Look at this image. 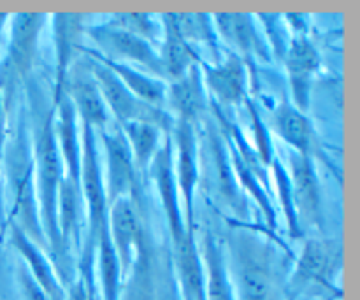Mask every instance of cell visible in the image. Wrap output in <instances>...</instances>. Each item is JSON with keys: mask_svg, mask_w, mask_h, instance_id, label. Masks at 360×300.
<instances>
[{"mask_svg": "<svg viewBox=\"0 0 360 300\" xmlns=\"http://www.w3.org/2000/svg\"><path fill=\"white\" fill-rule=\"evenodd\" d=\"M83 157H81V193H83L84 211H86V232L81 249L79 263H94L95 249L102 230L108 225V197H105L104 179H102V160L98 153L97 133L86 125H81Z\"/></svg>", "mask_w": 360, "mask_h": 300, "instance_id": "6da1fadb", "label": "cell"}, {"mask_svg": "<svg viewBox=\"0 0 360 300\" xmlns=\"http://www.w3.org/2000/svg\"><path fill=\"white\" fill-rule=\"evenodd\" d=\"M229 262L236 300H281V276L266 246L241 239Z\"/></svg>", "mask_w": 360, "mask_h": 300, "instance_id": "7a4b0ae2", "label": "cell"}, {"mask_svg": "<svg viewBox=\"0 0 360 300\" xmlns=\"http://www.w3.org/2000/svg\"><path fill=\"white\" fill-rule=\"evenodd\" d=\"M81 55L84 56V62H86L88 69H90L91 76H94L95 84H97L98 91H101L102 98H104L105 105H108L109 115L115 118L116 125H123V123L130 122H146L157 125L165 133H171L176 119L172 118V115L167 109L155 107V105L146 104V102L137 98L134 93H130L123 86L122 81L104 63L98 62L95 56H91L84 46L81 49Z\"/></svg>", "mask_w": 360, "mask_h": 300, "instance_id": "3957f363", "label": "cell"}, {"mask_svg": "<svg viewBox=\"0 0 360 300\" xmlns=\"http://www.w3.org/2000/svg\"><path fill=\"white\" fill-rule=\"evenodd\" d=\"M343 267V242L341 239H308L301 255L295 259L290 276V290L295 294L319 288L343 297V290L336 285Z\"/></svg>", "mask_w": 360, "mask_h": 300, "instance_id": "277c9868", "label": "cell"}, {"mask_svg": "<svg viewBox=\"0 0 360 300\" xmlns=\"http://www.w3.org/2000/svg\"><path fill=\"white\" fill-rule=\"evenodd\" d=\"M86 35L94 42L95 51L105 60L139 67L165 81L158 49L144 39L116 27L109 20L86 25Z\"/></svg>", "mask_w": 360, "mask_h": 300, "instance_id": "5b68a950", "label": "cell"}, {"mask_svg": "<svg viewBox=\"0 0 360 300\" xmlns=\"http://www.w3.org/2000/svg\"><path fill=\"white\" fill-rule=\"evenodd\" d=\"M172 141V165H174L176 185H178L179 199H181L183 216L186 227L195 230V192L200 179L199 160V139L195 126L185 122H176L171 130Z\"/></svg>", "mask_w": 360, "mask_h": 300, "instance_id": "8992f818", "label": "cell"}, {"mask_svg": "<svg viewBox=\"0 0 360 300\" xmlns=\"http://www.w3.org/2000/svg\"><path fill=\"white\" fill-rule=\"evenodd\" d=\"M101 141L104 151L102 179H104L108 204L111 206L120 199H132L137 188L139 171L134 164V157L120 126L115 125L112 129L101 132Z\"/></svg>", "mask_w": 360, "mask_h": 300, "instance_id": "52a82bcc", "label": "cell"}, {"mask_svg": "<svg viewBox=\"0 0 360 300\" xmlns=\"http://www.w3.org/2000/svg\"><path fill=\"white\" fill-rule=\"evenodd\" d=\"M218 39L238 55L246 67L253 65V60L271 62V49L262 34L255 14L250 13H217L211 14Z\"/></svg>", "mask_w": 360, "mask_h": 300, "instance_id": "ba28073f", "label": "cell"}, {"mask_svg": "<svg viewBox=\"0 0 360 300\" xmlns=\"http://www.w3.org/2000/svg\"><path fill=\"white\" fill-rule=\"evenodd\" d=\"M204 86L214 104L225 107H238L248 98V67L231 51H225L218 62H199Z\"/></svg>", "mask_w": 360, "mask_h": 300, "instance_id": "9c48e42d", "label": "cell"}, {"mask_svg": "<svg viewBox=\"0 0 360 300\" xmlns=\"http://www.w3.org/2000/svg\"><path fill=\"white\" fill-rule=\"evenodd\" d=\"M88 16L79 13H55L49 16L55 46V88H53V105L65 97V83L70 69L76 63L77 55L83 49V39L86 37Z\"/></svg>", "mask_w": 360, "mask_h": 300, "instance_id": "30bf717a", "label": "cell"}, {"mask_svg": "<svg viewBox=\"0 0 360 300\" xmlns=\"http://www.w3.org/2000/svg\"><path fill=\"white\" fill-rule=\"evenodd\" d=\"M283 164L290 178L299 225L302 230L306 227H319L322 223V188L315 158L288 150Z\"/></svg>", "mask_w": 360, "mask_h": 300, "instance_id": "8fae6325", "label": "cell"}, {"mask_svg": "<svg viewBox=\"0 0 360 300\" xmlns=\"http://www.w3.org/2000/svg\"><path fill=\"white\" fill-rule=\"evenodd\" d=\"M287 72L290 102L306 112L311 104V90L320 70V53L308 34H292L288 48L281 60Z\"/></svg>", "mask_w": 360, "mask_h": 300, "instance_id": "7c38bea8", "label": "cell"}, {"mask_svg": "<svg viewBox=\"0 0 360 300\" xmlns=\"http://www.w3.org/2000/svg\"><path fill=\"white\" fill-rule=\"evenodd\" d=\"M148 172H150V178L153 179L165 220H167L171 242H176L179 239H185L188 234H193L195 230H190L186 227L185 216H183L181 199H179L174 165H172V141L169 133L164 137V143H162L160 150L157 151L155 158L151 160Z\"/></svg>", "mask_w": 360, "mask_h": 300, "instance_id": "4fadbf2b", "label": "cell"}, {"mask_svg": "<svg viewBox=\"0 0 360 300\" xmlns=\"http://www.w3.org/2000/svg\"><path fill=\"white\" fill-rule=\"evenodd\" d=\"M65 95L72 102L74 111L79 118L81 125H86L97 132H104L111 122V115L95 84L94 76L88 69L86 62L83 65L74 63L65 83Z\"/></svg>", "mask_w": 360, "mask_h": 300, "instance_id": "5bb4252c", "label": "cell"}, {"mask_svg": "<svg viewBox=\"0 0 360 300\" xmlns=\"http://www.w3.org/2000/svg\"><path fill=\"white\" fill-rule=\"evenodd\" d=\"M49 23L46 13H16L9 18V46L7 55L14 72L20 77H27L34 69L41 35Z\"/></svg>", "mask_w": 360, "mask_h": 300, "instance_id": "9a60e30c", "label": "cell"}, {"mask_svg": "<svg viewBox=\"0 0 360 300\" xmlns=\"http://www.w3.org/2000/svg\"><path fill=\"white\" fill-rule=\"evenodd\" d=\"M108 235L127 280L141 249V223L134 199H120L109 206Z\"/></svg>", "mask_w": 360, "mask_h": 300, "instance_id": "2e32d148", "label": "cell"}, {"mask_svg": "<svg viewBox=\"0 0 360 300\" xmlns=\"http://www.w3.org/2000/svg\"><path fill=\"white\" fill-rule=\"evenodd\" d=\"M165 109L176 122H185L195 126L204 112L210 109V95L204 86L199 65L192 67L179 79L167 83Z\"/></svg>", "mask_w": 360, "mask_h": 300, "instance_id": "e0dca14e", "label": "cell"}, {"mask_svg": "<svg viewBox=\"0 0 360 300\" xmlns=\"http://www.w3.org/2000/svg\"><path fill=\"white\" fill-rule=\"evenodd\" d=\"M53 132H55V141L63 169H65V176L79 185L81 157H83L81 123L67 95L58 104L53 105Z\"/></svg>", "mask_w": 360, "mask_h": 300, "instance_id": "ac0fdd59", "label": "cell"}, {"mask_svg": "<svg viewBox=\"0 0 360 300\" xmlns=\"http://www.w3.org/2000/svg\"><path fill=\"white\" fill-rule=\"evenodd\" d=\"M11 242L27 263V273L49 300H65V287L49 259L48 252L32 241L18 225L11 223Z\"/></svg>", "mask_w": 360, "mask_h": 300, "instance_id": "d6986e66", "label": "cell"}, {"mask_svg": "<svg viewBox=\"0 0 360 300\" xmlns=\"http://www.w3.org/2000/svg\"><path fill=\"white\" fill-rule=\"evenodd\" d=\"M56 220H58V232L63 249L67 253L70 249H76L81 255L84 232H86V211H84L81 185L74 183L67 176L60 183Z\"/></svg>", "mask_w": 360, "mask_h": 300, "instance_id": "ffe728a7", "label": "cell"}, {"mask_svg": "<svg viewBox=\"0 0 360 300\" xmlns=\"http://www.w3.org/2000/svg\"><path fill=\"white\" fill-rule=\"evenodd\" d=\"M271 125L288 150L315 158V151L319 148L315 126L309 116L299 111L290 100H281L274 107Z\"/></svg>", "mask_w": 360, "mask_h": 300, "instance_id": "44dd1931", "label": "cell"}, {"mask_svg": "<svg viewBox=\"0 0 360 300\" xmlns=\"http://www.w3.org/2000/svg\"><path fill=\"white\" fill-rule=\"evenodd\" d=\"M160 21L164 32H162V41L158 44V56H160L165 81L171 83V81L185 76L192 67L199 65L202 56L192 44L183 39L172 21L171 13L160 14Z\"/></svg>", "mask_w": 360, "mask_h": 300, "instance_id": "7402d4cb", "label": "cell"}, {"mask_svg": "<svg viewBox=\"0 0 360 300\" xmlns=\"http://www.w3.org/2000/svg\"><path fill=\"white\" fill-rule=\"evenodd\" d=\"M199 252L202 259L206 300H236L227 255L217 237L213 234L204 235Z\"/></svg>", "mask_w": 360, "mask_h": 300, "instance_id": "603a6c76", "label": "cell"}, {"mask_svg": "<svg viewBox=\"0 0 360 300\" xmlns=\"http://www.w3.org/2000/svg\"><path fill=\"white\" fill-rule=\"evenodd\" d=\"M86 48V46H84ZM86 51L91 56L98 60V62L104 63L116 77L123 83V86L130 91V93L136 95L137 98H141L146 104L155 105V107H164L165 109V97H167V81L160 79V77L153 76V74L146 72V70L139 69V67L127 65V63L120 62H111V60H105L104 56L98 55L95 49L86 48Z\"/></svg>", "mask_w": 360, "mask_h": 300, "instance_id": "cb8c5ba5", "label": "cell"}, {"mask_svg": "<svg viewBox=\"0 0 360 300\" xmlns=\"http://www.w3.org/2000/svg\"><path fill=\"white\" fill-rule=\"evenodd\" d=\"M207 139H210L211 164H213L214 183H217L218 195L221 197V200L227 206L232 207V211H236L238 214H245L246 197L241 192V188H239L234 169H232L231 164V158H229L227 144H225L224 137H221L217 125L210 126Z\"/></svg>", "mask_w": 360, "mask_h": 300, "instance_id": "d4e9b609", "label": "cell"}, {"mask_svg": "<svg viewBox=\"0 0 360 300\" xmlns=\"http://www.w3.org/2000/svg\"><path fill=\"white\" fill-rule=\"evenodd\" d=\"M172 21L179 34L183 35L188 44L199 51V46H202L211 56V62H218L221 58V42L214 30L211 14L206 13H171ZM200 55V53H199Z\"/></svg>", "mask_w": 360, "mask_h": 300, "instance_id": "484cf974", "label": "cell"}, {"mask_svg": "<svg viewBox=\"0 0 360 300\" xmlns=\"http://www.w3.org/2000/svg\"><path fill=\"white\" fill-rule=\"evenodd\" d=\"M95 262H97V288L101 300H122L123 276L122 263L116 256L115 248L108 235V225L102 230L98 239L97 249H95Z\"/></svg>", "mask_w": 360, "mask_h": 300, "instance_id": "4316f807", "label": "cell"}, {"mask_svg": "<svg viewBox=\"0 0 360 300\" xmlns=\"http://www.w3.org/2000/svg\"><path fill=\"white\" fill-rule=\"evenodd\" d=\"M118 126L129 144L137 171H148L167 133L153 123L146 122H130Z\"/></svg>", "mask_w": 360, "mask_h": 300, "instance_id": "83f0119b", "label": "cell"}, {"mask_svg": "<svg viewBox=\"0 0 360 300\" xmlns=\"http://www.w3.org/2000/svg\"><path fill=\"white\" fill-rule=\"evenodd\" d=\"M269 178L271 190H273V193H276L278 204H280V209L283 213L285 221H287L288 234H290L292 239H301L304 235V230L299 225L297 211H295L294 197H292L290 178H288V172L283 160L278 155L273 158V162L269 165Z\"/></svg>", "mask_w": 360, "mask_h": 300, "instance_id": "f1b7e54d", "label": "cell"}, {"mask_svg": "<svg viewBox=\"0 0 360 300\" xmlns=\"http://www.w3.org/2000/svg\"><path fill=\"white\" fill-rule=\"evenodd\" d=\"M105 20H109L123 30L130 32V34L137 35V37L144 39L158 49V44L162 41V32H164L160 14L155 16L151 13H115Z\"/></svg>", "mask_w": 360, "mask_h": 300, "instance_id": "f546056e", "label": "cell"}, {"mask_svg": "<svg viewBox=\"0 0 360 300\" xmlns=\"http://www.w3.org/2000/svg\"><path fill=\"white\" fill-rule=\"evenodd\" d=\"M248 105V112H250V122H252V129H253V148H255L257 155L260 157V160L264 162L267 169H269L271 162L273 158L276 157V150H274V143H273V136L269 132V126L266 125L264 122L262 115L259 111V105L255 102H252L250 98H246L245 102Z\"/></svg>", "mask_w": 360, "mask_h": 300, "instance_id": "4dcf8cb0", "label": "cell"}, {"mask_svg": "<svg viewBox=\"0 0 360 300\" xmlns=\"http://www.w3.org/2000/svg\"><path fill=\"white\" fill-rule=\"evenodd\" d=\"M127 300H160L158 299L157 292L151 287L148 281H139L137 285H134V290L130 292L129 299Z\"/></svg>", "mask_w": 360, "mask_h": 300, "instance_id": "1f68e13d", "label": "cell"}, {"mask_svg": "<svg viewBox=\"0 0 360 300\" xmlns=\"http://www.w3.org/2000/svg\"><path fill=\"white\" fill-rule=\"evenodd\" d=\"M7 143V112L6 104H4V95L0 93V162H2L4 151H6Z\"/></svg>", "mask_w": 360, "mask_h": 300, "instance_id": "d6a6232c", "label": "cell"}, {"mask_svg": "<svg viewBox=\"0 0 360 300\" xmlns=\"http://www.w3.org/2000/svg\"><path fill=\"white\" fill-rule=\"evenodd\" d=\"M9 14H6V13H0V30H2L4 27H6L7 23H9Z\"/></svg>", "mask_w": 360, "mask_h": 300, "instance_id": "836d02e7", "label": "cell"}]
</instances>
